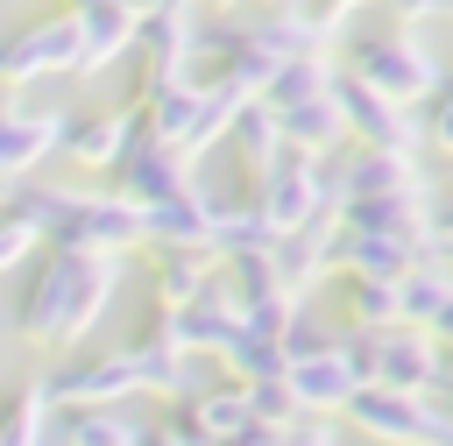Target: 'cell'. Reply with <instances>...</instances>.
I'll use <instances>...</instances> for the list:
<instances>
[{"instance_id": "cell-13", "label": "cell", "mask_w": 453, "mask_h": 446, "mask_svg": "<svg viewBox=\"0 0 453 446\" xmlns=\"http://www.w3.org/2000/svg\"><path fill=\"white\" fill-rule=\"evenodd\" d=\"M156 262V304L184 311L212 276H219V248H142Z\"/></svg>"}, {"instance_id": "cell-16", "label": "cell", "mask_w": 453, "mask_h": 446, "mask_svg": "<svg viewBox=\"0 0 453 446\" xmlns=\"http://www.w3.org/2000/svg\"><path fill=\"white\" fill-rule=\"evenodd\" d=\"M42 425H50V382L28 375L0 396V446H42Z\"/></svg>"}, {"instance_id": "cell-25", "label": "cell", "mask_w": 453, "mask_h": 446, "mask_svg": "<svg viewBox=\"0 0 453 446\" xmlns=\"http://www.w3.org/2000/svg\"><path fill=\"white\" fill-rule=\"evenodd\" d=\"M389 7H396V21H425V14L446 7V0H389Z\"/></svg>"}, {"instance_id": "cell-23", "label": "cell", "mask_w": 453, "mask_h": 446, "mask_svg": "<svg viewBox=\"0 0 453 446\" xmlns=\"http://www.w3.org/2000/svg\"><path fill=\"white\" fill-rule=\"evenodd\" d=\"M226 446H290V432H283V425H248V432L226 439Z\"/></svg>"}, {"instance_id": "cell-24", "label": "cell", "mask_w": 453, "mask_h": 446, "mask_svg": "<svg viewBox=\"0 0 453 446\" xmlns=\"http://www.w3.org/2000/svg\"><path fill=\"white\" fill-rule=\"evenodd\" d=\"M354 7H361V0H319V7H304V14H311L319 28H333V21H340V14H354Z\"/></svg>"}, {"instance_id": "cell-10", "label": "cell", "mask_w": 453, "mask_h": 446, "mask_svg": "<svg viewBox=\"0 0 453 446\" xmlns=\"http://www.w3.org/2000/svg\"><path fill=\"white\" fill-rule=\"evenodd\" d=\"M142 142H156L149 135V113L142 106H120V113H85V120H71V156L85 163V170H120Z\"/></svg>"}, {"instance_id": "cell-6", "label": "cell", "mask_w": 453, "mask_h": 446, "mask_svg": "<svg viewBox=\"0 0 453 446\" xmlns=\"http://www.w3.org/2000/svg\"><path fill=\"white\" fill-rule=\"evenodd\" d=\"M290 389H297L304 418H326V411H340V418H347V404L368 389V368H361L354 333H347V340H333V347H319V354H304V361H290Z\"/></svg>"}, {"instance_id": "cell-17", "label": "cell", "mask_w": 453, "mask_h": 446, "mask_svg": "<svg viewBox=\"0 0 453 446\" xmlns=\"http://www.w3.org/2000/svg\"><path fill=\"white\" fill-rule=\"evenodd\" d=\"M283 113V135L297 142V149H333V142H347V113H340V99L333 92H319V99H297V106H276Z\"/></svg>"}, {"instance_id": "cell-9", "label": "cell", "mask_w": 453, "mask_h": 446, "mask_svg": "<svg viewBox=\"0 0 453 446\" xmlns=\"http://www.w3.org/2000/svg\"><path fill=\"white\" fill-rule=\"evenodd\" d=\"M71 142V113H50V106H21L14 92H0V177H21L35 170L50 149Z\"/></svg>"}, {"instance_id": "cell-14", "label": "cell", "mask_w": 453, "mask_h": 446, "mask_svg": "<svg viewBox=\"0 0 453 446\" xmlns=\"http://www.w3.org/2000/svg\"><path fill=\"white\" fill-rule=\"evenodd\" d=\"M234 149H241V163H248V177L262 184L283 156H290V135H283V113L269 106V99H248L241 106V120H234Z\"/></svg>"}, {"instance_id": "cell-12", "label": "cell", "mask_w": 453, "mask_h": 446, "mask_svg": "<svg viewBox=\"0 0 453 446\" xmlns=\"http://www.w3.org/2000/svg\"><path fill=\"white\" fill-rule=\"evenodd\" d=\"M71 14H78V42H85V64H78V71H106L120 50L142 42V14H134L127 0H85V7H71Z\"/></svg>"}, {"instance_id": "cell-26", "label": "cell", "mask_w": 453, "mask_h": 446, "mask_svg": "<svg viewBox=\"0 0 453 446\" xmlns=\"http://www.w3.org/2000/svg\"><path fill=\"white\" fill-rule=\"evenodd\" d=\"M432 340H439V347H453V297L439 304V319H432Z\"/></svg>"}, {"instance_id": "cell-21", "label": "cell", "mask_w": 453, "mask_h": 446, "mask_svg": "<svg viewBox=\"0 0 453 446\" xmlns=\"http://www.w3.org/2000/svg\"><path fill=\"white\" fill-rule=\"evenodd\" d=\"M35 241H42V234H35V227H28L14 205H0V269H7V262H21Z\"/></svg>"}, {"instance_id": "cell-8", "label": "cell", "mask_w": 453, "mask_h": 446, "mask_svg": "<svg viewBox=\"0 0 453 446\" xmlns=\"http://www.w3.org/2000/svg\"><path fill=\"white\" fill-rule=\"evenodd\" d=\"M333 99H340V113H347V135L361 142V149H389V156H411V120H403V106L396 99H382L368 78H354V71H340L333 78Z\"/></svg>"}, {"instance_id": "cell-18", "label": "cell", "mask_w": 453, "mask_h": 446, "mask_svg": "<svg viewBox=\"0 0 453 446\" xmlns=\"http://www.w3.org/2000/svg\"><path fill=\"white\" fill-rule=\"evenodd\" d=\"M149 432L120 411V404H85L64 418V446H142Z\"/></svg>"}, {"instance_id": "cell-11", "label": "cell", "mask_w": 453, "mask_h": 446, "mask_svg": "<svg viewBox=\"0 0 453 446\" xmlns=\"http://www.w3.org/2000/svg\"><path fill=\"white\" fill-rule=\"evenodd\" d=\"M113 184H120V198H134V205H170V198L191 191V163H184L177 149H163V142H142V149L113 170Z\"/></svg>"}, {"instance_id": "cell-3", "label": "cell", "mask_w": 453, "mask_h": 446, "mask_svg": "<svg viewBox=\"0 0 453 446\" xmlns=\"http://www.w3.org/2000/svg\"><path fill=\"white\" fill-rule=\"evenodd\" d=\"M42 382H50V404L85 411V404H120V396H134V389H142V368H134L127 347H71V354H57V368H50Z\"/></svg>"}, {"instance_id": "cell-15", "label": "cell", "mask_w": 453, "mask_h": 446, "mask_svg": "<svg viewBox=\"0 0 453 446\" xmlns=\"http://www.w3.org/2000/svg\"><path fill=\"white\" fill-rule=\"evenodd\" d=\"M191 418H198L219 446H226V439H241L248 425H262V418H255V396H248V382H241V375H234V382H212L205 396H191Z\"/></svg>"}, {"instance_id": "cell-4", "label": "cell", "mask_w": 453, "mask_h": 446, "mask_svg": "<svg viewBox=\"0 0 453 446\" xmlns=\"http://www.w3.org/2000/svg\"><path fill=\"white\" fill-rule=\"evenodd\" d=\"M347 71H354V78H368V85H375L382 99H396V106L439 99V64L425 57V42H418L411 28H396V35H375V42H361Z\"/></svg>"}, {"instance_id": "cell-2", "label": "cell", "mask_w": 453, "mask_h": 446, "mask_svg": "<svg viewBox=\"0 0 453 446\" xmlns=\"http://www.w3.org/2000/svg\"><path fill=\"white\" fill-rule=\"evenodd\" d=\"M255 205L276 219V234H304L311 219H326V205H333V170H326V156L290 142V156L255 184Z\"/></svg>"}, {"instance_id": "cell-20", "label": "cell", "mask_w": 453, "mask_h": 446, "mask_svg": "<svg viewBox=\"0 0 453 446\" xmlns=\"http://www.w3.org/2000/svg\"><path fill=\"white\" fill-rule=\"evenodd\" d=\"M142 446H219V439L191 418V404H170V418H163V425H149V439H142Z\"/></svg>"}, {"instance_id": "cell-5", "label": "cell", "mask_w": 453, "mask_h": 446, "mask_svg": "<svg viewBox=\"0 0 453 446\" xmlns=\"http://www.w3.org/2000/svg\"><path fill=\"white\" fill-rule=\"evenodd\" d=\"M354 347H361V368H368V382H382V389H411V396L439 389V340H432L425 326L354 333Z\"/></svg>"}, {"instance_id": "cell-1", "label": "cell", "mask_w": 453, "mask_h": 446, "mask_svg": "<svg viewBox=\"0 0 453 446\" xmlns=\"http://www.w3.org/2000/svg\"><path fill=\"white\" fill-rule=\"evenodd\" d=\"M120 283V255H99V248H50V262L35 269V283L21 290V311H14V333L35 347V354H71L106 297Z\"/></svg>"}, {"instance_id": "cell-27", "label": "cell", "mask_w": 453, "mask_h": 446, "mask_svg": "<svg viewBox=\"0 0 453 446\" xmlns=\"http://www.w3.org/2000/svg\"><path fill=\"white\" fill-rule=\"evenodd\" d=\"M446 7H453V0H446Z\"/></svg>"}, {"instance_id": "cell-22", "label": "cell", "mask_w": 453, "mask_h": 446, "mask_svg": "<svg viewBox=\"0 0 453 446\" xmlns=\"http://www.w3.org/2000/svg\"><path fill=\"white\" fill-rule=\"evenodd\" d=\"M425 135H432V142L453 156V92H439V99H432V113H425Z\"/></svg>"}, {"instance_id": "cell-7", "label": "cell", "mask_w": 453, "mask_h": 446, "mask_svg": "<svg viewBox=\"0 0 453 446\" xmlns=\"http://www.w3.org/2000/svg\"><path fill=\"white\" fill-rule=\"evenodd\" d=\"M85 64V42H78V14H50V21H28L21 35L0 42V78L7 85H28V78H64Z\"/></svg>"}, {"instance_id": "cell-19", "label": "cell", "mask_w": 453, "mask_h": 446, "mask_svg": "<svg viewBox=\"0 0 453 446\" xmlns=\"http://www.w3.org/2000/svg\"><path fill=\"white\" fill-rule=\"evenodd\" d=\"M396 290H403V326H425L432 333V319H439V304L453 297V276H439V269H411V276H396Z\"/></svg>"}]
</instances>
